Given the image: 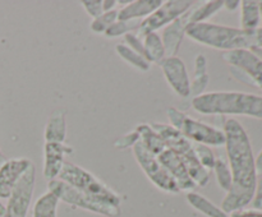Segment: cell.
<instances>
[{
  "label": "cell",
  "mask_w": 262,
  "mask_h": 217,
  "mask_svg": "<svg viewBox=\"0 0 262 217\" xmlns=\"http://www.w3.org/2000/svg\"><path fill=\"white\" fill-rule=\"evenodd\" d=\"M179 132L192 143H200L209 147H222L225 144V135L222 128L206 124L188 115L184 117Z\"/></svg>",
  "instance_id": "7c38bea8"
},
{
  "label": "cell",
  "mask_w": 262,
  "mask_h": 217,
  "mask_svg": "<svg viewBox=\"0 0 262 217\" xmlns=\"http://www.w3.org/2000/svg\"><path fill=\"white\" fill-rule=\"evenodd\" d=\"M192 146H193V151L194 153H196L197 160L200 161L202 167L206 168L207 171L212 170L215 165V161H216V156L212 152L211 147L205 144H200V143H192Z\"/></svg>",
  "instance_id": "f546056e"
},
{
  "label": "cell",
  "mask_w": 262,
  "mask_h": 217,
  "mask_svg": "<svg viewBox=\"0 0 262 217\" xmlns=\"http://www.w3.org/2000/svg\"><path fill=\"white\" fill-rule=\"evenodd\" d=\"M58 179L76 188L81 193L86 194L94 201L120 208L122 198H120L119 194L115 193L113 189H110L100 179L89 173L86 168L81 167V166L76 165L71 161L64 162Z\"/></svg>",
  "instance_id": "277c9868"
},
{
  "label": "cell",
  "mask_w": 262,
  "mask_h": 217,
  "mask_svg": "<svg viewBox=\"0 0 262 217\" xmlns=\"http://www.w3.org/2000/svg\"><path fill=\"white\" fill-rule=\"evenodd\" d=\"M81 4L92 19H96V18H99L104 13L102 0H83V2H81Z\"/></svg>",
  "instance_id": "1f68e13d"
},
{
  "label": "cell",
  "mask_w": 262,
  "mask_h": 217,
  "mask_svg": "<svg viewBox=\"0 0 262 217\" xmlns=\"http://www.w3.org/2000/svg\"><path fill=\"white\" fill-rule=\"evenodd\" d=\"M73 148L66 143L45 142L43 146V176L48 181L58 179L64 162L66 156L72 155Z\"/></svg>",
  "instance_id": "5bb4252c"
},
{
  "label": "cell",
  "mask_w": 262,
  "mask_h": 217,
  "mask_svg": "<svg viewBox=\"0 0 262 217\" xmlns=\"http://www.w3.org/2000/svg\"><path fill=\"white\" fill-rule=\"evenodd\" d=\"M45 142L64 143L67 138V110L63 107L55 109L49 116L45 125Z\"/></svg>",
  "instance_id": "ac0fdd59"
},
{
  "label": "cell",
  "mask_w": 262,
  "mask_h": 217,
  "mask_svg": "<svg viewBox=\"0 0 262 217\" xmlns=\"http://www.w3.org/2000/svg\"><path fill=\"white\" fill-rule=\"evenodd\" d=\"M230 73L241 82L262 89V60L251 50H234L223 54Z\"/></svg>",
  "instance_id": "52a82bcc"
},
{
  "label": "cell",
  "mask_w": 262,
  "mask_h": 217,
  "mask_svg": "<svg viewBox=\"0 0 262 217\" xmlns=\"http://www.w3.org/2000/svg\"><path fill=\"white\" fill-rule=\"evenodd\" d=\"M117 0H102V9L104 12H112V10L118 9Z\"/></svg>",
  "instance_id": "8d00e7d4"
},
{
  "label": "cell",
  "mask_w": 262,
  "mask_h": 217,
  "mask_svg": "<svg viewBox=\"0 0 262 217\" xmlns=\"http://www.w3.org/2000/svg\"><path fill=\"white\" fill-rule=\"evenodd\" d=\"M59 202L60 201L53 191H45L33 204L32 217H56Z\"/></svg>",
  "instance_id": "603a6c76"
},
{
  "label": "cell",
  "mask_w": 262,
  "mask_h": 217,
  "mask_svg": "<svg viewBox=\"0 0 262 217\" xmlns=\"http://www.w3.org/2000/svg\"><path fill=\"white\" fill-rule=\"evenodd\" d=\"M255 160H256V171H257V176H262V150Z\"/></svg>",
  "instance_id": "f35d334b"
},
{
  "label": "cell",
  "mask_w": 262,
  "mask_h": 217,
  "mask_svg": "<svg viewBox=\"0 0 262 217\" xmlns=\"http://www.w3.org/2000/svg\"><path fill=\"white\" fill-rule=\"evenodd\" d=\"M193 5L194 3L191 0H168V2H164L161 7H159L152 14L142 19L140 28L136 31V35L141 38L147 33L158 32V30L170 25L173 20L184 14Z\"/></svg>",
  "instance_id": "9c48e42d"
},
{
  "label": "cell",
  "mask_w": 262,
  "mask_h": 217,
  "mask_svg": "<svg viewBox=\"0 0 262 217\" xmlns=\"http://www.w3.org/2000/svg\"><path fill=\"white\" fill-rule=\"evenodd\" d=\"M142 20H117L106 32L104 33L106 37L115 38L119 36H125L128 33H132L140 28Z\"/></svg>",
  "instance_id": "83f0119b"
},
{
  "label": "cell",
  "mask_w": 262,
  "mask_h": 217,
  "mask_svg": "<svg viewBox=\"0 0 262 217\" xmlns=\"http://www.w3.org/2000/svg\"><path fill=\"white\" fill-rule=\"evenodd\" d=\"M138 142H140V135H138L137 130L133 129L132 132L127 133V134L118 138L114 142V147L118 148V150H127V148L130 147L133 148V146Z\"/></svg>",
  "instance_id": "4dcf8cb0"
},
{
  "label": "cell",
  "mask_w": 262,
  "mask_h": 217,
  "mask_svg": "<svg viewBox=\"0 0 262 217\" xmlns=\"http://www.w3.org/2000/svg\"><path fill=\"white\" fill-rule=\"evenodd\" d=\"M7 160H8V158H7V156L4 155V152H3V151H2V148H0V166H2L3 163H4L5 161H7Z\"/></svg>",
  "instance_id": "ab89813d"
},
{
  "label": "cell",
  "mask_w": 262,
  "mask_h": 217,
  "mask_svg": "<svg viewBox=\"0 0 262 217\" xmlns=\"http://www.w3.org/2000/svg\"><path fill=\"white\" fill-rule=\"evenodd\" d=\"M192 109L202 115H245L262 119V96L246 92H205L192 100Z\"/></svg>",
  "instance_id": "3957f363"
},
{
  "label": "cell",
  "mask_w": 262,
  "mask_h": 217,
  "mask_svg": "<svg viewBox=\"0 0 262 217\" xmlns=\"http://www.w3.org/2000/svg\"><path fill=\"white\" fill-rule=\"evenodd\" d=\"M136 130L140 135V143L154 156L158 157L166 148L165 143L161 139L160 135L152 129L150 124H140L136 127Z\"/></svg>",
  "instance_id": "44dd1931"
},
{
  "label": "cell",
  "mask_w": 262,
  "mask_h": 217,
  "mask_svg": "<svg viewBox=\"0 0 262 217\" xmlns=\"http://www.w3.org/2000/svg\"><path fill=\"white\" fill-rule=\"evenodd\" d=\"M159 161L161 162V165L169 171L173 179L176 180V183L178 184L179 190L183 191H193L196 185L192 181L191 176H189L188 171H187L186 166H184L183 161L179 157L178 153L174 152L173 150L166 147L160 155L158 156Z\"/></svg>",
  "instance_id": "9a60e30c"
},
{
  "label": "cell",
  "mask_w": 262,
  "mask_h": 217,
  "mask_svg": "<svg viewBox=\"0 0 262 217\" xmlns=\"http://www.w3.org/2000/svg\"><path fill=\"white\" fill-rule=\"evenodd\" d=\"M166 115H168V119L170 122V124L173 128H176L177 130L181 129L182 124H183V120L186 117V112L182 111V110L177 109V107H169L166 110Z\"/></svg>",
  "instance_id": "d6a6232c"
},
{
  "label": "cell",
  "mask_w": 262,
  "mask_h": 217,
  "mask_svg": "<svg viewBox=\"0 0 262 217\" xmlns=\"http://www.w3.org/2000/svg\"><path fill=\"white\" fill-rule=\"evenodd\" d=\"M212 171H214L215 178H216V181H217V185L220 186V189H223L224 191L229 190L233 183V176L227 161H224L220 157H216V161H215V165H214V168H212Z\"/></svg>",
  "instance_id": "4316f807"
},
{
  "label": "cell",
  "mask_w": 262,
  "mask_h": 217,
  "mask_svg": "<svg viewBox=\"0 0 262 217\" xmlns=\"http://www.w3.org/2000/svg\"><path fill=\"white\" fill-rule=\"evenodd\" d=\"M151 127L160 135L166 147L178 153V156L183 161L184 166H186L187 171H188L194 185L206 186L210 181V171L202 167L200 161L197 160L191 140L187 139L179 130H177L171 125L152 123Z\"/></svg>",
  "instance_id": "5b68a950"
},
{
  "label": "cell",
  "mask_w": 262,
  "mask_h": 217,
  "mask_svg": "<svg viewBox=\"0 0 262 217\" xmlns=\"http://www.w3.org/2000/svg\"><path fill=\"white\" fill-rule=\"evenodd\" d=\"M133 155L136 161L142 168L143 173L148 178V180L154 184L158 189L165 191V193L178 194L179 186L173 179V176L169 174V171L161 165L159 158L148 152L140 142L133 146Z\"/></svg>",
  "instance_id": "ba28073f"
},
{
  "label": "cell",
  "mask_w": 262,
  "mask_h": 217,
  "mask_svg": "<svg viewBox=\"0 0 262 217\" xmlns=\"http://www.w3.org/2000/svg\"><path fill=\"white\" fill-rule=\"evenodd\" d=\"M241 7V2L238 0H225L224 2V8L227 10H230V12H234L238 8Z\"/></svg>",
  "instance_id": "74e56055"
},
{
  "label": "cell",
  "mask_w": 262,
  "mask_h": 217,
  "mask_svg": "<svg viewBox=\"0 0 262 217\" xmlns=\"http://www.w3.org/2000/svg\"><path fill=\"white\" fill-rule=\"evenodd\" d=\"M143 47H145V55L146 59L150 61L151 64H160L164 59L166 58L165 47H164L163 40L161 36L158 32L147 33L142 37Z\"/></svg>",
  "instance_id": "7402d4cb"
},
{
  "label": "cell",
  "mask_w": 262,
  "mask_h": 217,
  "mask_svg": "<svg viewBox=\"0 0 262 217\" xmlns=\"http://www.w3.org/2000/svg\"><path fill=\"white\" fill-rule=\"evenodd\" d=\"M115 51H117L118 55L123 59L124 61H127L129 65H132L133 68H136L137 70L141 71H147L150 70L151 63L142 56L141 54L136 53L135 50H132L130 47H128L124 43H118L115 46Z\"/></svg>",
  "instance_id": "484cf974"
},
{
  "label": "cell",
  "mask_w": 262,
  "mask_h": 217,
  "mask_svg": "<svg viewBox=\"0 0 262 217\" xmlns=\"http://www.w3.org/2000/svg\"><path fill=\"white\" fill-rule=\"evenodd\" d=\"M118 20V9L112 10V12H104L99 18L92 19L90 25V30L97 35H104L113 25Z\"/></svg>",
  "instance_id": "f1b7e54d"
},
{
  "label": "cell",
  "mask_w": 262,
  "mask_h": 217,
  "mask_svg": "<svg viewBox=\"0 0 262 217\" xmlns=\"http://www.w3.org/2000/svg\"><path fill=\"white\" fill-rule=\"evenodd\" d=\"M229 217H262V211L257 209H241L230 213Z\"/></svg>",
  "instance_id": "e575fe53"
},
{
  "label": "cell",
  "mask_w": 262,
  "mask_h": 217,
  "mask_svg": "<svg viewBox=\"0 0 262 217\" xmlns=\"http://www.w3.org/2000/svg\"><path fill=\"white\" fill-rule=\"evenodd\" d=\"M253 206H255V208H261L262 207V176L257 181V190H256L255 199H253Z\"/></svg>",
  "instance_id": "d590c367"
},
{
  "label": "cell",
  "mask_w": 262,
  "mask_h": 217,
  "mask_svg": "<svg viewBox=\"0 0 262 217\" xmlns=\"http://www.w3.org/2000/svg\"><path fill=\"white\" fill-rule=\"evenodd\" d=\"M48 189L53 191L59 201H63L71 206L77 207V208L86 209V211L94 212V213L102 214L106 217H118L120 214L119 207L109 206V204L100 203V202L94 201L86 194L81 193L76 188L71 186L69 184L64 183L60 179H54L48 183Z\"/></svg>",
  "instance_id": "8992f818"
},
{
  "label": "cell",
  "mask_w": 262,
  "mask_h": 217,
  "mask_svg": "<svg viewBox=\"0 0 262 217\" xmlns=\"http://www.w3.org/2000/svg\"><path fill=\"white\" fill-rule=\"evenodd\" d=\"M261 22L258 12V2L243 0L241 2V28L242 30H256Z\"/></svg>",
  "instance_id": "cb8c5ba5"
},
{
  "label": "cell",
  "mask_w": 262,
  "mask_h": 217,
  "mask_svg": "<svg viewBox=\"0 0 262 217\" xmlns=\"http://www.w3.org/2000/svg\"><path fill=\"white\" fill-rule=\"evenodd\" d=\"M225 135L228 165L233 183L225 194L220 208L227 214L241 211L255 199L257 190V171L250 137L238 120L228 119L223 125Z\"/></svg>",
  "instance_id": "6da1fadb"
},
{
  "label": "cell",
  "mask_w": 262,
  "mask_h": 217,
  "mask_svg": "<svg viewBox=\"0 0 262 217\" xmlns=\"http://www.w3.org/2000/svg\"><path fill=\"white\" fill-rule=\"evenodd\" d=\"M124 45H127L128 47H130L132 50H135L136 53L141 54L142 56H145V47H143L142 38L138 37L136 33H128V35L124 36Z\"/></svg>",
  "instance_id": "836d02e7"
},
{
  "label": "cell",
  "mask_w": 262,
  "mask_h": 217,
  "mask_svg": "<svg viewBox=\"0 0 262 217\" xmlns=\"http://www.w3.org/2000/svg\"><path fill=\"white\" fill-rule=\"evenodd\" d=\"M159 65L174 93L178 94L182 99H189L191 78H189L184 61L178 56H166Z\"/></svg>",
  "instance_id": "4fadbf2b"
},
{
  "label": "cell",
  "mask_w": 262,
  "mask_h": 217,
  "mask_svg": "<svg viewBox=\"0 0 262 217\" xmlns=\"http://www.w3.org/2000/svg\"><path fill=\"white\" fill-rule=\"evenodd\" d=\"M224 8L223 0H210V2L202 3L199 7H192L191 10V25L207 22L210 17L219 12Z\"/></svg>",
  "instance_id": "d4e9b609"
},
{
  "label": "cell",
  "mask_w": 262,
  "mask_h": 217,
  "mask_svg": "<svg viewBox=\"0 0 262 217\" xmlns=\"http://www.w3.org/2000/svg\"><path fill=\"white\" fill-rule=\"evenodd\" d=\"M163 0H136L118 9V20H142L152 14Z\"/></svg>",
  "instance_id": "e0dca14e"
},
{
  "label": "cell",
  "mask_w": 262,
  "mask_h": 217,
  "mask_svg": "<svg viewBox=\"0 0 262 217\" xmlns=\"http://www.w3.org/2000/svg\"><path fill=\"white\" fill-rule=\"evenodd\" d=\"M187 37L200 45L217 50H253L262 49V28L242 30V28L228 27L216 23H197L187 28Z\"/></svg>",
  "instance_id": "7a4b0ae2"
},
{
  "label": "cell",
  "mask_w": 262,
  "mask_h": 217,
  "mask_svg": "<svg viewBox=\"0 0 262 217\" xmlns=\"http://www.w3.org/2000/svg\"><path fill=\"white\" fill-rule=\"evenodd\" d=\"M36 183V167L33 162L30 167L26 170L22 178L18 181L7 207L3 217H27L30 211L31 202L33 198V191H35Z\"/></svg>",
  "instance_id": "30bf717a"
},
{
  "label": "cell",
  "mask_w": 262,
  "mask_h": 217,
  "mask_svg": "<svg viewBox=\"0 0 262 217\" xmlns=\"http://www.w3.org/2000/svg\"><path fill=\"white\" fill-rule=\"evenodd\" d=\"M258 12H260V18L262 20V2H258Z\"/></svg>",
  "instance_id": "60d3db41"
},
{
  "label": "cell",
  "mask_w": 262,
  "mask_h": 217,
  "mask_svg": "<svg viewBox=\"0 0 262 217\" xmlns=\"http://www.w3.org/2000/svg\"><path fill=\"white\" fill-rule=\"evenodd\" d=\"M191 10H187L184 14L177 18L176 20L164 27L161 33V40H163L164 47H165L166 56H177L179 49H181L182 41L186 36L187 28L191 26Z\"/></svg>",
  "instance_id": "2e32d148"
},
{
  "label": "cell",
  "mask_w": 262,
  "mask_h": 217,
  "mask_svg": "<svg viewBox=\"0 0 262 217\" xmlns=\"http://www.w3.org/2000/svg\"><path fill=\"white\" fill-rule=\"evenodd\" d=\"M210 82L209 73H207V60L204 54H199L194 59V74L191 82V96L192 100L200 94L205 93Z\"/></svg>",
  "instance_id": "d6986e66"
},
{
  "label": "cell",
  "mask_w": 262,
  "mask_h": 217,
  "mask_svg": "<svg viewBox=\"0 0 262 217\" xmlns=\"http://www.w3.org/2000/svg\"><path fill=\"white\" fill-rule=\"evenodd\" d=\"M32 161L26 157L8 158L0 166V217L5 212L8 202L17 186L18 181L26 173Z\"/></svg>",
  "instance_id": "8fae6325"
},
{
  "label": "cell",
  "mask_w": 262,
  "mask_h": 217,
  "mask_svg": "<svg viewBox=\"0 0 262 217\" xmlns=\"http://www.w3.org/2000/svg\"><path fill=\"white\" fill-rule=\"evenodd\" d=\"M186 199L188 202L189 206L199 211L206 217H229V214L225 213L220 207L212 203L209 198H206L202 194L197 193V191H188L186 194Z\"/></svg>",
  "instance_id": "ffe728a7"
}]
</instances>
